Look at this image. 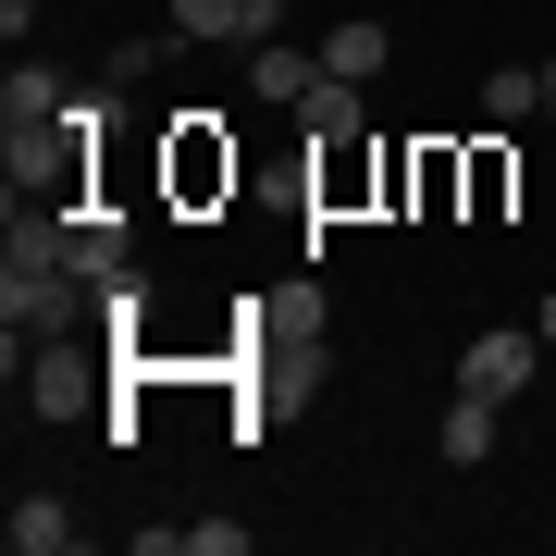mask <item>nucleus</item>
I'll use <instances>...</instances> for the list:
<instances>
[{
    "instance_id": "nucleus-1",
    "label": "nucleus",
    "mask_w": 556,
    "mask_h": 556,
    "mask_svg": "<svg viewBox=\"0 0 556 556\" xmlns=\"http://www.w3.org/2000/svg\"><path fill=\"white\" fill-rule=\"evenodd\" d=\"M532 371H544V334H507V321L457 346V383H470V396H495V408H519V396H532Z\"/></svg>"
},
{
    "instance_id": "nucleus-2",
    "label": "nucleus",
    "mask_w": 556,
    "mask_h": 556,
    "mask_svg": "<svg viewBox=\"0 0 556 556\" xmlns=\"http://www.w3.org/2000/svg\"><path fill=\"white\" fill-rule=\"evenodd\" d=\"M174 186H186V199L236 186V149H223V112H186V124H174Z\"/></svg>"
},
{
    "instance_id": "nucleus-3",
    "label": "nucleus",
    "mask_w": 556,
    "mask_h": 556,
    "mask_svg": "<svg viewBox=\"0 0 556 556\" xmlns=\"http://www.w3.org/2000/svg\"><path fill=\"white\" fill-rule=\"evenodd\" d=\"M25 396H38V420H75L87 396H100V358H87V346H50V358H38V383H25Z\"/></svg>"
},
{
    "instance_id": "nucleus-4",
    "label": "nucleus",
    "mask_w": 556,
    "mask_h": 556,
    "mask_svg": "<svg viewBox=\"0 0 556 556\" xmlns=\"http://www.w3.org/2000/svg\"><path fill=\"white\" fill-rule=\"evenodd\" d=\"M495 420H507L495 396H470V383H457V408L433 420V445H445V470H482V457H495Z\"/></svg>"
},
{
    "instance_id": "nucleus-5",
    "label": "nucleus",
    "mask_w": 556,
    "mask_h": 556,
    "mask_svg": "<svg viewBox=\"0 0 556 556\" xmlns=\"http://www.w3.org/2000/svg\"><path fill=\"white\" fill-rule=\"evenodd\" d=\"M0 544H13V556H62V544H75V507H62V495H13Z\"/></svg>"
},
{
    "instance_id": "nucleus-6",
    "label": "nucleus",
    "mask_w": 556,
    "mask_h": 556,
    "mask_svg": "<svg viewBox=\"0 0 556 556\" xmlns=\"http://www.w3.org/2000/svg\"><path fill=\"white\" fill-rule=\"evenodd\" d=\"M383 62H396V38H383V25H321V75H346V87H371Z\"/></svg>"
},
{
    "instance_id": "nucleus-7",
    "label": "nucleus",
    "mask_w": 556,
    "mask_h": 556,
    "mask_svg": "<svg viewBox=\"0 0 556 556\" xmlns=\"http://www.w3.org/2000/svg\"><path fill=\"white\" fill-rule=\"evenodd\" d=\"M75 285H87V298L124 285V223H112V211H75Z\"/></svg>"
},
{
    "instance_id": "nucleus-8",
    "label": "nucleus",
    "mask_w": 556,
    "mask_h": 556,
    "mask_svg": "<svg viewBox=\"0 0 556 556\" xmlns=\"http://www.w3.org/2000/svg\"><path fill=\"white\" fill-rule=\"evenodd\" d=\"M248 87H260V100H309V87H321V62H309L298 38H273V50H248Z\"/></svg>"
},
{
    "instance_id": "nucleus-9",
    "label": "nucleus",
    "mask_w": 556,
    "mask_h": 556,
    "mask_svg": "<svg viewBox=\"0 0 556 556\" xmlns=\"http://www.w3.org/2000/svg\"><path fill=\"white\" fill-rule=\"evenodd\" d=\"M298 112H309V137H371V87H346V75H321Z\"/></svg>"
},
{
    "instance_id": "nucleus-10",
    "label": "nucleus",
    "mask_w": 556,
    "mask_h": 556,
    "mask_svg": "<svg viewBox=\"0 0 556 556\" xmlns=\"http://www.w3.org/2000/svg\"><path fill=\"white\" fill-rule=\"evenodd\" d=\"M544 112V62H495L482 75V124H532Z\"/></svg>"
},
{
    "instance_id": "nucleus-11",
    "label": "nucleus",
    "mask_w": 556,
    "mask_h": 556,
    "mask_svg": "<svg viewBox=\"0 0 556 556\" xmlns=\"http://www.w3.org/2000/svg\"><path fill=\"white\" fill-rule=\"evenodd\" d=\"M309 186H321V211H346L358 186H371V137H321V174Z\"/></svg>"
},
{
    "instance_id": "nucleus-12",
    "label": "nucleus",
    "mask_w": 556,
    "mask_h": 556,
    "mask_svg": "<svg viewBox=\"0 0 556 556\" xmlns=\"http://www.w3.org/2000/svg\"><path fill=\"white\" fill-rule=\"evenodd\" d=\"M396 186H408L420 211H445L457 186H470V161H457V149H408V161H396Z\"/></svg>"
},
{
    "instance_id": "nucleus-13",
    "label": "nucleus",
    "mask_w": 556,
    "mask_h": 556,
    "mask_svg": "<svg viewBox=\"0 0 556 556\" xmlns=\"http://www.w3.org/2000/svg\"><path fill=\"white\" fill-rule=\"evenodd\" d=\"M174 38H248V0H174Z\"/></svg>"
},
{
    "instance_id": "nucleus-14",
    "label": "nucleus",
    "mask_w": 556,
    "mask_h": 556,
    "mask_svg": "<svg viewBox=\"0 0 556 556\" xmlns=\"http://www.w3.org/2000/svg\"><path fill=\"white\" fill-rule=\"evenodd\" d=\"M186 556H248V519H186Z\"/></svg>"
},
{
    "instance_id": "nucleus-15",
    "label": "nucleus",
    "mask_w": 556,
    "mask_h": 556,
    "mask_svg": "<svg viewBox=\"0 0 556 556\" xmlns=\"http://www.w3.org/2000/svg\"><path fill=\"white\" fill-rule=\"evenodd\" d=\"M0 25H13V38H25V25H38V0H0Z\"/></svg>"
},
{
    "instance_id": "nucleus-16",
    "label": "nucleus",
    "mask_w": 556,
    "mask_h": 556,
    "mask_svg": "<svg viewBox=\"0 0 556 556\" xmlns=\"http://www.w3.org/2000/svg\"><path fill=\"white\" fill-rule=\"evenodd\" d=\"M532 334H544V346H556V298H544V309H532Z\"/></svg>"
},
{
    "instance_id": "nucleus-17",
    "label": "nucleus",
    "mask_w": 556,
    "mask_h": 556,
    "mask_svg": "<svg viewBox=\"0 0 556 556\" xmlns=\"http://www.w3.org/2000/svg\"><path fill=\"white\" fill-rule=\"evenodd\" d=\"M544 112H556V62H544Z\"/></svg>"
}]
</instances>
